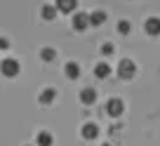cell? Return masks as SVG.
<instances>
[{
	"label": "cell",
	"instance_id": "6da1fadb",
	"mask_svg": "<svg viewBox=\"0 0 160 146\" xmlns=\"http://www.w3.org/2000/svg\"><path fill=\"white\" fill-rule=\"evenodd\" d=\"M137 73V66H134V61L132 59H122L118 64V76L120 78H132Z\"/></svg>",
	"mask_w": 160,
	"mask_h": 146
},
{
	"label": "cell",
	"instance_id": "7a4b0ae2",
	"mask_svg": "<svg viewBox=\"0 0 160 146\" xmlns=\"http://www.w3.org/2000/svg\"><path fill=\"white\" fill-rule=\"evenodd\" d=\"M0 71H2V76H17L19 73V61L17 59H2L0 61Z\"/></svg>",
	"mask_w": 160,
	"mask_h": 146
},
{
	"label": "cell",
	"instance_id": "3957f363",
	"mask_svg": "<svg viewBox=\"0 0 160 146\" xmlns=\"http://www.w3.org/2000/svg\"><path fill=\"white\" fill-rule=\"evenodd\" d=\"M122 111H125V101H120V99H108L106 101V113H108V116L118 118Z\"/></svg>",
	"mask_w": 160,
	"mask_h": 146
},
{
	"label": "cell",
	"instance_id": "277c9868",
	"mask_svg": "<svg viewBox=\"0 0 160 146\" xmlns=\"http://www.w3.org/2000/svg\"><path fill=\"white\" fill-rule=\"evenodd\" d=\"M73 26H75L78 31H85L87 26H92L90 14H87V12H75V14H73Z\"/></svg>",
	"mask_w": 160,
	"mask_h": 146
},
{
	"label": "cell",
	"instance_id": "5b68a950",
	"mask_svg": "<svg viewBox=\"0 0 160 146\" xmlns=\"http://www.w3.org/2000/svg\"><path fill=\"white\" fill-rule=\"evenodd\" d=\"M144 28H146V33L158 35L160 33V17H148V19L144 21Z\"/></svg>",
	"mask_w": 160,
	"mask_h": 146
},
{
	"label": "cell",
	"instance_id": "8992f818",
	"mask_svg": "<svg viewBox=\"0 0 160 146\" xmlns=\"http://www.w3.org/2000/svg\"><path fill=\"white\" fill-rule=\"evenodd\" d=\"M52 141H54V137H52V132H47V130H40L38 134H35V144L38 146H52Z\"/></svg>",
	"mask_w": 160,
	"mask_h": 146
},
{
	"label": "cell",
	"instance_id": "52a82bcc",
	"mask_svg": "<svg viewBox=\"0 0 160 146\" xmlns=\"http://www.w3.org/2000/svg\"><path fill=\"white\" fill-rule=\"evenodd\" d=\"M54 5H57L59 12H73L75 7H78V0H57Z\"/></svg>",
	"mask_w": 160,
	"mask_h": 146
},
{
	"label": "cell",
	"instance_id": "ba28073f",
	"mask_svg": "<svg viewBox=\"0 0 160 146\" xmlns=\"http://www.w3.org/2000/svg\"><path fill=\"white\" fill-rule=\"evenodd\" d=\"M80 99H82V104H94L97 90H94V87H82V92H80Z\"/></svg>",
	"mask_w": 160,
	"mask_h": 146
},
{
	"label": "cell",
	"instance_id": "9c48e42d",
	"mask_svg": "<svg viewBox=\"0 0 160 146\" xmlns=\"http://www.w3.org/2000/svg\"><path fill=\"white\" fill-rule=\"evenodd\" d=\"M82 137L85 139H97V134H99V127L94 125V123H87V125H82Z\"/></svg>",
	"mask_w": 160,
	"mask_h": 146
},
{
	"label": "cell",
	"instance_id": "30bf717a",
	"mask_svg": "<svg viewBox=\"0 0 160 146\" xmlns=\"http://www.w3.org/2000/svg\"><path fill=\"white\" fill-rule=\"evenodd\" d=\"M94 76H97V78H108V76H111V66L106 64V61L97 64V66H94Z\"/></svg>",
	"mask_w": 160,
	"mask_h": 146
},
{
	"label": "cell",
	"instance_id": "8fae6325",
	"mask_svg": "<svg viewBox=\"0 0 160 146\" xmlns=\"http://www.w3.org/2000/svg\"><path fill=\"white\" fill-rule=\"evenodd\" d=\"M54 97H57V90H54V87H45V90L40 92V101H42V104L54 101Z\"/></svg>",
	"mask_w": 160,
	"mask_h": 146
},
{
	"label": "cell",
	"instance_id": "7c38bea8",
	"mask_svg": "<svg viewBox=\"0 0 160 146\" xmlns=\"http://www.w3.org/2000/svg\"><path fill=\"white\" fill-rule=\"evenodd\" d=\"M57 5H42V10H40V14H42V19H54L57 17Z\"/></svg>",
	"mask_w": 160,
	"mask_h": 146
},
{
	"label": "cell",
	"instance_id": "4fadbf2b",
	"mask_svg": "<svg viewBox=\"0 0 160 146\" xmlns=\"http://www.w3.org/2000/svg\"><path fill=\"white\" fill-rule=\"evenodd\" d=\"M90 21H92V26H99V24H104V21H106V12H104V10H97V12H92V14H90Z\"/></svg>",
	"mask_w": 160,
	"mask_h": 146
},
{
	"label": "cell",
	"instance_id": "5bb4252c",
	"mask_svg": "<svg viewBox=\"0 0 160 146\" xmlns=\"http://www.w3.org/2000/svg\"><path fill=\"white\" fill-rule=\"evenodd\" d=\"M66 76H68V78H78V76H80L78 61H68V64H66Z\"/></svg>",
	"mask_w": 160,
	"mask_h": 146
},
{
	"label": "cell",
	"instance_id": "9a60e30c",
	"mask_svg": "<svg viewBox=\"0 0 160 146\" xmlns=\"http://www.w3.org/2000/svg\"><path fill=\"white\" fill-rule=\"evenodd\" d=\"M54 54H57V52L52 50V47H42V50H40V57H42L45 61H52V59H54Z\"/></svg>",
	"mask_w": 160,
	"mask_h": 146
},
{
	"label": "cell",
	"instance_id": "2e32d148",
	"mask_svg": "<svg viewBox=\"0 0 160 146\" xmlns=\"http://www.w3.org/2000/svg\"><path fill=\"white\" fill-rule=\"evenodd\" d=\"M118 31H120V33H127V31H130V21H120V24H118Z\"/></svg>",
	"mask_w": 160,
	"mask_h": 146
},
{
	"label": "cell",
	"instance_id": "e0dca14e",
	"mask_svg": "<svg viewBox=\"0 0 160 146\" xmlns=\"http://www.w3.org/2000/svg\"><path fill=\"white\" fill-rule=\"evenodd\" d=\"M101 52H104V54H111V52H113V45H111V43H104V45H101Z\"/></svg>",
	"mask_w": 160,
	"mask_h": 146
},
{
	"label": "cell",
	"instance_id": "ac0fdd59",
	"mask_svg": "<svg viewBox=\"0 0 160 146\" xmlns=\"http://www.w3.org/2000/svg\"><path fill=\"white\" fill-rule=\"evenodd\" d=\"M5 47H7V40H5V38H0V50H5Z\"/></svg>",
	"mask_w": 160,
	"mask_h": 146
}]
</instances>
